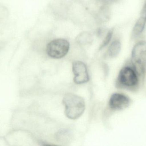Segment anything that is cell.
Returning <instances> with one entry per match:
<instances>
[{
  "label": "cell",
  "instance_id": "obj_1",
  "mask_svg": "<svg viewBox=\"0 0 146 146\" xmlns=\"http://www.w3.org/2000/svg\"><path fill=\"white\" fill-rule=\"evenodd\" d=\"M66 115L69 119H78L84 112L85 103L84 99L80 96L72 93L65 95L63 99Z\"/></svg>",
  "mask_w": 146,
  "mask_h": 146
},
{
  "label": "cell",
  "instance_id": "obj_2",
  "mask_svg": "<svg viewBox=\"0 0 146 146\" xmlns=\"http://www.w3.org/2000/svg\"><path fill=\"white\" fill-rule=\"evenodd\" d=\"M70 49V43L67 39L58 38L50 42L46 47V52L49 56L54 59L64 57Z\"/></svg>",
  "mask_w": 146,
  "mask_h": 146
},
{
  "label": "cell",
  "instance_id": "obj_3",
  "mask_svg": "<svg viewBox=\"0 0 146 146\" xmlns=\"http://www.w3.org/2000/svg\"><path fill=\"white\" fill-rule=\"evenodd\" d=\"M132 57L138 71L140 73L143 72L146 61V41H139L135 45L132 51Z\"/></svg>",
  "mask_w": 146,
  "mask_h": 146
},
{
  "label": "cell",
  "instance_id": "obj_4",
  "mask_svg": "<svg viewBox=\"0 0 146 146\" xmlns=\"http://www.w3.org/2000/svg\"><path fill=\"white\" fill-rule=\"evenodd\" d=\"M120 83L127 87H133L137 85L139 81L136 72L131 68L125 67L120 71L118 76Z\"/></svg>",
  "mask_w": 146,
  "mask_h": 146
},
{
  "label": "cell",
  "instance_id": "obj_5",
  "mask_svg": "<svg viewBox=\"0 0 146 146\" xmlns=\"http://www.w3.org/2000/svg\"><path fill=\"white\" fill-rule=\"evenodd\" d=\"M73 72L74 81L76 84H82L89 81L87 69L85 63L80 61H76L73 63Z\"/></svg>",
  "mask_w": 146,
  "mask_h": 146
},
{
  "label": "cell",
  "instance_id": "obj_6",
  "mask_svg": "<svg viewBox=\"0 0 146 146\" xmlns=\"http://www.w3.org/2000/svg\"><path fill=\"white\" fill-rule=\"evenodd\" d=\"M130 103L128 97L122 94L115 93L111 97L109 101L110 107L115 110H121L127 108Z\"/></svg>",
  "mask_w": 146,
  "mask_h": 146
},
{
  "label": "cell",
  "instance_id": "obj_7",
  "mask_svg": "<svg viewBox=\"0 0 146 146\" xmlns=\"http://www.w3.org/2000/svg\"><path fill=\"white\" fill-rule=\"evenodd\" d=\"M146 24V3H145L140 17L137 20L133 28V36L134 37H139L143 32Z\"/></svg>",
  "mask_w": 146,
  "mask_h": 146
},
{
  "label": "cell",
  "instance_id": "obj_8",
  "mask_svg": "<svg viewBox=\"0 0 146 146\" xmlns=\"http://www.w3.org/2000/svg\"><path fill=\"white\" fill-rule=\"evenodd\" d=\"M121 48V42L118 40L113 41L110 45L108 50L109 56L111 58H114L118 56Z\"/></svg>",
  "mask_w": 146,
  "mask_h": 146
},
{
  "label": "cell",
  "instance_id": "obj_9",
  "mask_svg": "<svg viewBox=\"0 0 146 146\" xmlns=\"http://www.w3.org/2000/svg\"><path fill=\"white\" fill-rule=\"evenodd\" d=\"M113 33V29H110L108 31L103 42H102V44L100 45V49H102L103 48H105L106 46H107L110 43V42L111 41Z\"/></svg>",
  "mask_w": 146,
  "mask_h": 146
},
{
  "label": "cell",
  "instance_id": "obj_10",
  "mask_svg": "<svg viewBox=\"0 0 146 146\" xmlns=\"http://www.w3.org/2000/svg\"><path fill=\"white\" fill-rule=\"evenodd\" d=\"M101 3H103L104 5H108L109 4L112 3L115 1L117 0H97Z\"/></svg>",
  "mask_w": 146,
  "mask_h": 146
},
{
  "label": "cell",
  "instance_id": "obj_11",
  "mask_svg": "<svg viewBox=\"0 0 146 146\" xmlns=\"http://www.w3.org/2000/svg\"></svg>",
  "mask_w": 146,
  "mask_h": 146
}]
</instances>
